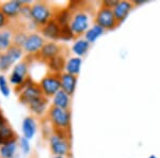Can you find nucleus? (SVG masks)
Masks as SVG:
<instances>
[{"label":"nucleus","instance_id":"nucleus-25","mask_svg":"<svg viewBox=\"0 0 160 158\" xmlns=\"http://www.w3.org/2000/svg\"><path fill=\"white\" fill-rule=\"evenodd\" d=\"M6 54L10 58V60L12 61V63L14 64L15 62L19 61L20 59L22 58V55H24V49H22V47H19V46L12 45L11 47L6 51Z\"/></svg>","mask_w":160,"mask_h":158},{"label":"nucleus","instance_id":"nucleus-18","mask_svg":"<svg viewBox=\"0 0 160 158\" xmlns=\"http://www.w3.org/2000/svg\"><path fill=\"white\" fill-rule=\"evenodd\" d=\"M13 35L14 32L8 28L0 31V53H6L13 45Z\"/></svg>","mask_w":160,"mask_h":158},{"label":"nucleus","instance_id":"nucleus-39","mask_svg":"<svg viewBox=\"0 0 160 158\" xmlns=\"http://www.w3.org/2000/svg\"><path fill=\"white\" fill-rule=\"evenodd\" d=\"M0 4H1V3H0Z\"/></svg>","mask_w":160,"mask_h":158},{"label":"nucleus","instance_id":"nucleus-34","mask_svg":"<svg viewBox=\"0 0 160 158\" xmlns=\"http://www.w3.org/2000/svg\"><path fill=\"white\" fill-rule=\"evenodd\" d=\"M148 2V0H132V4L133 6H139V4H143Z\"/></svg>","mask_w":160,"mask_h":158},{"label":"nucleus","instance_id":"nucleus-3","mask_svg":"<svg viewBox=\"0 0 160 158\" xmlns=\"http://www.w3.org/2000/svg\"><path fill=\"white\" fill-rule=\"evenodd\" d=\"M17 90L20 91L18 93L19 100L24 105H29L33 100L44 96L40 84H35L31 78H27V80L19 88H16V91Z\"/></svg>","mask_w":160,"mask_h":158},{"label":"nucleus","instance_id":"nucleus-23","mask_svg":"<svg viewBox=\"0 0 160 158\" xmlns=\"http://www.w3.org/2000/svg\"><path fill=\"white\" fill-rule=\"evenodd\" d=\"M81 64L82 60L79 57H73V58H69L66 61V65H65V72L68 74L75 75L77 76L80 73V69H81Z\"/></svg>","mask_w":160,"mask_h":158},{"label":"nucleus","instance_id":"nucleus-2","mask_svg":"<svg viewBox=\"0 0 160 158\" xmlns=\"http://www.w3.org/2000/svg\"><path fill=\"white\" fill-rule=\"evenodd\" d=\"M48 119L56 130L69 131L71 127V112L68 109H62L51 105L47 112Z\"/></svg>","mask_w":160,"mask_h":158},{"label":"nucleus","instance_id":"nucleus-20","mask_svg":"<svg viewBox=\"0 0 160 158\" xmlns=\"http://www.w3.org/2000/svg\"><path fill=\"white\" fill-rule=\"evenodd\" d=\"M65 65H66L65 58L62 55L57 56L56 58L48 61V67H49L51 73L62 74V71L65 69Z\"/></svg>","mask_w":160,"mask_h":158},{"label":"nucleus","instance_id":"nucleus-7","mask_svg":"<svg viewBox=\"0 0 160 158\" xmlns=\"http://www.w3.org/2000/svg\"><path fill=\"white\" fill-rule=\"evenodd\" d=\"M89 15L83 11H78L77 13H75L73 17H72L69 27L74 32V34L76 37H79V35L83 34L89 30Z\"/></svg>","mask_w":160,"mask_h":158},{"label":"nucleus","instance_id":"nucleus-28","mask_svg":"<svg viewBox=\"0 0 160 158\" xmlns=\"http://www.w3.org/2000/svg\"><path fill=\"white\" fill-rule=\"evenodd\" d=\"M13 63L10 60V58L8 57L6 53H1L0 54V71L1 72H8L10 69L12 67Z\"/></svg>","mask_w":160,"mask_h":158},{"label":"nucleus","instance_id":"nucleus-6","mask_svg":"<svg viewBox=\"0 0 160 158\" xmlns=\"http://www.w3.org/2000/svg\"><path fill=\"white\" fill-rule=\"evenodd\" d=\"M95 23L104 30H113L118 26L113 10L104 6L100 7V9L97 11L96 16H95Z\"/></svg>","mask_w":160,"mask_h":158},{"label":"nucleus","instance_id":"nucleus-4","mask_svg":"<svg viewBox=\"0 0 160 158\" xmlns=\"http://www.w3.org/2000/svg\"><path fill=\"white\" fill-rule=\"evenodd\" d=\"M31 20L38 26H45L52 18L50 7L46 2L38 1L30 6Z\"/></svg>","mask_w":160,"mask_h":158},{"label":"nucleus","instance_id":"nucleus-40","mask_svg":"<svg viewBox=\"0 0 160 158\" xmlns=\"http://www.w3.org/2000/svg\"><path fill=\"white\" fill-rule=\"evenodd\" d=\"M0 54H1V53H0Z\"/></svg>","mask_w":160,"mask_h":158},{"label":"nucleus","instance_id":"nucleus-9","mask_svg":"<svg viewBox=\"0 0 160 158\" xmlns=\"http://www.w3.org/2000/svg\"><path fill=\"white\" fill-rule=\"evenodd\" d=\"M25 4H30L29 0H11V1L2 2L0 4V10L8 18H16L18 15H20L22 8Z\"/></svg>","mask_w":160,"mask_h":158},{"label":"nucleus","instance_id":"nucleus-38","mask_svg":"<svg viewBox=\"0 0 160 158\" xmlns=\"http://www.w3.org/2000/svg\"><path fill=\"white\" fill-rule=\"evenodd\" d=\"M0 146H1V144H0Z\"/></svg>","mask_w":160,"mask_h":158},{"label":"nucleus","instance_id":"nucleus-24","mask_svg":"<svg viewBox=\"0 0 160 158\" xmlns=\"http://www.w3.org/2000/svg\"><path fill=\"white\" fill-rule=\"evenodd\" d=\"M104 32H105V30L102 29L100 26L95 24L92 28H90V29L86 32V40L90 44L94 43L95 41L100 37V35L104 34Z\"/></svg>","mask_w":160,"mask_h":158},{"label":"nucleus","instance_id":"nucleus-36","mask_svg":"<svg viewBox=\"0 0 160 158\" xmlns=\"http://www.w3.org/2000/svg\"><path fill=\"white\" fill-rule=\"evenodd\" d=\"M2 115V111H1V109H0V115Z\"/></svg>","mask_w":160,"mask_h":158},{"label":"nucleus","instance_id":"nucleus-33","mask_svg":"<svg viewBox=\"0 0 160 158\" xmlns=\"http://www.w3.org/2000/svg\"><path fill=\"white\" fill-rule=\"evenodd\" d=\"M118 3V0H105V1H102V6H104L106 8H109V9L113 10Z\"/></svg>","mask_w":160,"mask_h":158},{"label":"nucleus","instance_id":"nucleus-22","mask_svg":"<svg viewBox=\"0 0 160 158\" xmlns=\"http://www.w3.org/2000/svg\"><path fill=\"white\" fill-rule=\"evenodd\" d=\"M90 48V43L88 42L86 38H78L77 41H75V43L72 46V50L77 57H82L87 55V53L89 51Z\"/></svg>","mask_w":160,"mask_h":158},{"label":"nucleus","instance_id":"nucleus-17","mask_svg":"<svg viewBox=\"0 0 160 158\" xmlns=\"http://www.w3.org/2000/svg\"><path fill=\"white\" fill-rule=\"evenodd\" d=\"M47 104H48V100H47V97L46 96H42L38 99L33 100L32 103H30L28 105L29 109L31 110V112L35 115H42L44 113L46 112V109H47Z\"/></svg>","mask_w":160,"mask_h":158},{"label":"nucleus","instance_id":"nucleus-1","mask_svg":"<svg viewBox=\"0 0 160 158\" xmlns=\"http://www.w3.org/2000/svg\"><path fill=\"white\" fill-rule=\"evenodd\" d=\"M49 147L55 156H68L71 153L69 136H66L64 130H56L49 137Z\"/></svg>","mask_w":160,"mask_h":158},{"label":"nucleus","instance_id":"nucleus-32","mask_svg":"<svg viewBox=\"0 0 160 158\" xmlns=\"http://www.w3.org/2000/svg\"><path fill=\"white\" fill-rule=\"evenodd\" d=\"M8 25H9V18H8L6 15L1 12V10H0V31L6 29L8 27Z\"/></svg>","mask_w":160,"mask_h":158},{"label":"nucleus","instance_id":"nucleus-30","mask_svg":"<svg viewBox=\"0 0 160 158\" xmlns=\"http://www.w3.org/2000/svg\"><path fill=\"white\" fill-rule=\"evenodd\" d=\"M0 92L6 97H8L11 94V89H10L8 80L6 77H4V75H0Z\"/></svg>","mask_w":160,"mask_h":158},{"label":"nucleus","instance_id":"nucleus-29","mask_svg":"<svg viewBox=\"0 0 160 158\" xmlns=\"http://www.w3.org/2000/svg\"><path fill=\"white\" fill-rule=\"evenodd\" d=\"M75 37L74 32L72 31L69 25L61 26V33H60V40L63 41H71Z\"/></svg>","mask_w":160,"mask_h":158},{"label":"nucleus","instance_id":"nucleus-19","mask_svg":"<svg viewBox=\"0 0 160 158\" xmlns=\"http://www.w3.org/2000/svg\"><path fill=\"white\" fill-rule=\"evenodd\" d=\"M52 105L56 107L62 108V109H68L69 105H71V96L63 90H60L52 97Z\"/></svg>","mask_w":160,"mask_h":158},{"label":"nucleus","instance_id":"nucleus-12","mask_svg":"<svg viewBox=\"0 0 160 158\" xmlns=\"http://www.w3.org/2000/svg\"><path fill=\"white\" fill-rule=\"evenodd\" d=\"M61 46L56 42H47L43 46V48L38 54V59L44 61H49L51 59L56 58L57 56L61 55Z\"/></svg>","mask_w":160,"mask_h":158},{"label":"nucleus","instance_id":"nucleus-15","mask_svg":"<svg viewBox=\"0 0 160 158\" xmlns=\"http://www.w3.org/2000/svg\"><path fill=\"white\" fill-rule=\"evenodd\" d=\"M61 78V90H63L65 93H68L69 96L75 93L77 85V76L68 73H62L60 75Z\"/></svg>","mask_w":160,"mask_h":158},{"label":"nucleus","instance_id":"nucleus-35","mask_svg":"<svg viewBox=\"0 0 160 158\" xmlns=\"http://www.w3.org/2000/svg\"><path fill=\"white\" fill-rule=\"evenodd\" d=\"M52 158H65V157H62V156H53Z\"/></svg>","mask_w":160,"mask_h":158},{"label":"nucleus","instance_id":"nucleus-37","mask_svg":"<svg viewBox=\"0 0 160 158\" xmlns=\"http://www.w3.org/2000/svg\"><path fill=\"white\" fill-rule=\"evenodd\" d=\"M151 158H155V157H154V156H152V157H151Z\"/></svg>","mask_w":160,"mask_h":158},{"label":"nucleus","instance_id":"nucleus-11","mask_svg":"<svg viewBox=\"0 0 160 158\" xmlns=\"http://www.w3.org/2000/svg\"><path fill=\"white\" fill-rule=\"evenodd\" d=\"M17 134L14 131L11 126H10L9 122L4 118L3 113L0 115V144H4L7 142L14 141L17 140Z\"/></svg>","mask_w":160,"mask_h":158},{"label":"nucleus","instance_id":"nucleus-5","mask_svg":"<svg viewBox=\"0 0 160 158\" xmlns=\"http://www.w3.org/2000/svg\"><path fill=\"white\" fill-rule=\"evenodd\" d=\"M61 74L56 73H48L43 77L40 81V87L42 90L44 96L46 97H53L55 95L61 90Z\"/></svg>","mask_w":160,"mask_h":158},{"label":"nucleus","instance_id":"nucleus-13","mask_svg":"<svg viewBox=\"0 0 160 158\" xmlns=\"http://www.w3.org/2000/svg\"><path fill=\"white\" fill-rule=\"evenodd\" d=\"M132 8H133L132 2L127 1V0H121V1H118V3L113 9V13H114V16L117 18L118 25L122 24L124 20L127 18L129 13L132 11Z\"/></svg>","mask_w":160,"mask_h":158},{"label":"nucleus","instance_id":"nucleus-21","mask_svg":"<svg viewBox=\"0 0 160 158\" xmlns=\"http://www.w3.org/2000/svg\"><path fill=\"white\" fill-rule=\"evenodd\" d=\"M17 140L10 141L0 146V157L1 158H14L17 151Z\"/></svg>","mask_w":160,"mask_h":158},{"label":"nucleus","instance_id":"nucleus-16","mask_svg":"<svg viewBox=\"0 0 160 158\" xmlns=\"http://www.w3.org/2000/svg\"><path fill=\"white\" fill-rule=\"evenodd\" d=\"M22 135L25 138L28 140H31L34 137L35 133H37V122H35L33 116H27L24 119L22 124Z\"/></svg>","mask_w":160,"mask_h":158},{"label":"nucleus","instance_id":"nucleus-10","mask_svg":"<svg viewBox=\"0 0 160 158\" xmlns=\"http://www.w3.org/2000/svg\"><path fill=\"white\" fill-rule=\"evenodd\" d=\"M44 45H45V40L42 35L38 33H29L22 49L29 56H33L38 55Z\"/></svg>","mask_w":160,"mask_h":158},{"label":"nucleus","instance_id":"nucleus-8","mask_svg":"<svg viewBox=\"0 0 160 158\" xmlns=\"http://www.w3.org/2000/svg\"><path fill=\"white\" fill-rule=\"evenodd\" d=\"M28 69H29V62L27 60L18 62L13 67V71L9 77L10 82L16 88H19L28 78Z\"/></svg>","mask_w":160,"mask_h":158},{"label":"nucleus","instance_id":"nucleus-14","mask_svg":"<svg viewBox=\"0 0 160 158\" xmlns=\"http://www.w3.org/2000/svg\"><path fill=\"white\" fill-rule=\"evenodd\" d=\"M60 33H61V26L53 18L42 27V34L45 38L51 40V42L59 40L60 38Z\"/></svg>","mask_w":160,"mask_h":158},{"label":"nucleus","instance_id":"nucleus-27","mask_svg":"<svg viewBox=\"0 0 160 158\" xmlns=\"http://www.w3.org/2000/svg\"><path fill=\"white\" fill-rule=\"evenodd\" d=\"M27 38H28V34L22 30L17 31V32H14V35H13V45L19 46V47L22 48Z\"/></svg>","mask_w":160,"mask_h":158},{"label":"nucleus","instance_id":"nucleus-26","mask_svg":"<svg viewBox=\"0 0 160 158\" xmlns=\"http://www.w3.org/2000/svg\"><path fill=\"white\" fill-rule=\"evenodd\" d=\"M72 17L73 16H72L69 11L68 9H65V10H61V11H59L57 13L53 19H55L60 26H65V25H69Z\"/></svg>","mask_w":160,"mask_h":158},{"label":"nucleus","instance_id":"nucleus-31","mask_svg":"<svg viewBox=\"0 0 160 158\" xmlns=\"http://www.w3.org/2000/svg\"><path fill=\"white\" fill-rule=\"evenodd\" d=\"M19 146L20 149H22V151L25 153V154H29L30 153V141L28 140L27 138H25V137H22L19 140Z\"/></svg>","mask_w":160,"mask_h":158}]
</instances>
